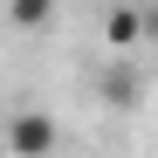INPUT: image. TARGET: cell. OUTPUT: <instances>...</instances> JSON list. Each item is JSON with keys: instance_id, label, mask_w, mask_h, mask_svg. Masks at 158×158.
I'll use <instances>...</instances> for the list:
<instances>
[{"instance_id": "7a4b0ae2", "label": "cell", "mask_w": 158, "mask_h": 158, "mask_svg": "<svg viewBox=\"0 0 158 158\" xmlns=\"http://www.w3.org/2000/svg\"><path fill=\"white\" fill-rule=\"evenodd\" d=\"M138 28H144L138 14H103V35L110 41H138Z\"/></svg>"}, {"instance_id": "6da1fadb", "label": "cell", "mask_w": 158, "mask_h": 158, "mask_svg": "<svg viewBox=\"0 0 158 158\" xmlns=\"http://www.w3.org/2000/svg\"><path fill=\"white\" fill-rule=\"evenodd\" d=\"M7 151L14 158H48L55 151V117L48 110H14L7 117Z\"/></svg>"}]
</instances>
